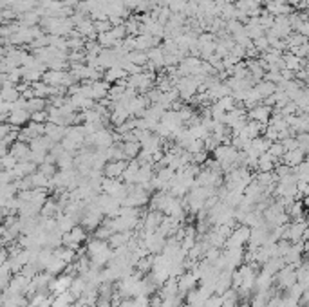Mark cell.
<instances>
[{"mask_svg":"<svg viewBox=\"0 0 309 307\" xmlns=\"http://www.w3.org/2000/svg\"><path fill=\"white\" fill-rule=\"evenodd\" d=\"M125 166H127V161H109V163L105 165L103 172L109 179H119L125 170Z\"/></svg>","mask_w":309,"mask_h":307,"instance_id":"obj_1","label":"cell"},{"mask_svg":"<svg viewBox=\"0 0 309 307\" xmlns=\"http://www.w3.org/2000/svg\"><path fill=\"white\" fill-rule=\"evenodd\" d=\"M9 154L14 157L16 161H27L29 159V154H31V150H29V145L24 141H14L13 145H11L9 148Z\"/></svg>","mask_w":309,"mask_h":307,"instance_id":"obj_2","label":"cell"},{"mask_svg":"<svg viewBox=\"0 0 309 307\" xmlns=\"http://www.w3.org/2000/svg\"><path fill=\"white\" fill-rule=\"evenodd\" d=\"M282 159H284L286 166L295 168L297 165H300V163L304 161V152L300 150V148H295V150H288V152H284Z\"/></svg>","mask_w":309,"mask_h":307,"instance_id":"obj_3","label":"cell"},{"mask_svg":"<svg viewBox=\"0 0 309 307\" xmlns=\"http://www.w3.org/2000/svg\"><path fill=\"white\" fill-rule=\"evenodd\" d=\"M139 147H141V145H139L138 141H127L123 145V154H125V157H129V159H132V157H136L138 156V152H139Z\"/></svg>","mask_w":309,"mask_h":307,"instance_id":"obj_4","label":"cell"},{"mask_svg":"<svg viewBox=\"0 0 309 307\" xmlns=\"http://www.w3.org/2000/svg\"><path fill=\"white\" fill-rule=\"evenodd\" d=\"M29 119V114L25 110H13L9 118V123L11 125H24L25 121Z\"/></svg>","mask_w":309,"mask_h":307,"instance_id":"obj_5","label":"cell"},{"mask_svg":"<svg viewBox=\"0 0 309 307\" xmlns=\"http://www.w3.org/2000/svg\"><path fill=\"white\" fill-rule=\"evenodd\" d=\"M16 163H18V161L14 159L9 152H7V154H5V156L0 159V168H2V170H11V168H14V165H16Z\"/></svg>","mask_w":309,"mask_h":307,"instance_id":"obj_6","label":"cell"},{"mask_svg":"<svg viewBox=\"0 0 309 307\" xmlns=\"http://www.w3.org/2000/svg\"><path fill=\"white\" fill-rule=\"evenodd\" d=\"M221 306H223V298L219 295H212V297L206 298L205 304L201 307H221Z\"/></svg>","mask_w":309,"mask_h":307,"instance_id":"obj_7","label":"cell"},{"mask_svg":"<svg viewBox=\"0 0 309 307\" xmlns=\"http://www.w3.org/2000/svg\"><path fill=\"white\" fill-rule=\"evenodd\" d=\"M94 307H112V304H110V300H98Z\"/></svg>","mask_w":309,"mask_h":307,"instance_id":"obj_8","label":"cell"},{"mask_svg":"<svg viewBox=\"0 0 309 307\" xmlns=\"http://www.w3.org/2000/svg\"><path fill=\"white\" fill-rule=\"evenodd\" d=\"M5 154H7V148H5V147H2V145H0V159H2V157H4Z\"/></svg>","mask_w":309,"mask_h":307,"instance_id":"obj_9","label":"cell"}]
</instances>
